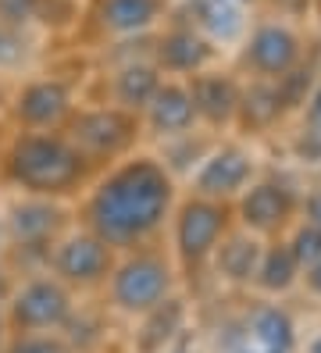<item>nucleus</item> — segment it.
I'll return each mask as SVG.
<instances>
[{"label": "nucleus", "mask_w": 321, "mask_h": 353, "mask_svg": "<svg viewBox=\"0 0 321 353\" xmlns=\"http://www.w3.org/2000/svg\"><path fill=\"white\" fill-rule=\"evenodd\" d=\"M171 203V182L154 161L118 168L90 200V218L104 243H133L154 232Z\"/></svg>", "instance_id": "nucleus-1"}, {"label": "nucleus", "mask_w": 321, "mask_h": 353, "mask_svg": "<svg viewBox=\"0 0 321 353\" xmlns=\"http://www.w3.org/2000/svg\"><path fill=\"white\" fill-rule=\"evenodd\" d=\"M157 72L154 68H146V65H133V68H125L118 75V100L125 103V108H146L150 97L157 93Z\"/></svg>", "instance_id": "nucleus-20"}, {"label": "nucleus", "mask_w": 321, "mask_h": 353, "mask_svg": "<svg viewBox=\"0 0 321 353\" xmlns=\"http://www.w3.org/2000/svg\"><path fill=\"white\" fill-rule=\"evenodd\" d=\"M8 293V282H4V275H0V296H4Z\"/></svg>", "instance_id": "nucleus-34"}, {"label": "nucleus", "mask_w": 321, "mask_h": 353, "mask_svg": "<svg viewBox=\"0 0 321 353\" xmlns=\"http://www.w3.org/2000/svg\"><path fill=\"white\" fill-rule=\"evenodd\" d=\"M11 221H14V232L21 239H43L57 225V211L47 203H21V207H14Z\"/></svg>", "instance_id": "nucleus-22"}, {"label": "nucleus", "mask_w": 321, "mask_h": 353, "mask_svg": "<svg viewBox=\"0 0 321 353\" xmlns=\"http://www.w3.org/2000/svg\"><path fill=\"white\" fill-rule=\"evenodd\" d=\"M253 172V164L243 150H222V154H214L207 164H204V172L197 175V190L204 196H228L235 190H243V182L250 179Z\"/></svg>", "instance_id": "nucleus-8"}, {"label": "nucleus", "mask_w": 321, "mask_h": 353, "mask_svg": "<svg viewBox=\"0 0 321 353\" xmlns=\"http://www.w3.org/2000/svg\"><path fill=\"white\" fill-rule=\"evenodd\" d=\"M296 257L289 246H275V250H268L261 257V264H257V282H261V289H268V293H282V289L293 285L296 279Z\"/></svg>", "instance_id": "nucleus-19"}, {"label": "nucleus", "mask_w": 321, "mask_h": 353, "mask_svg": "<svg viewBox=\"0 0 321 353\" xmlns=\"http://www.w3.org/2000/svg\"><path fill=\"white\" fill-rule=\"evenodd\" d=\"M68 293L57 282H32L14 300V321L21 328H57L68 321Z\"/></svg>", "instance_id": "nucleus-5"}, {"label": "nucleus", "mask_w": 321, "mask_h": 353, "mask_svg": "<svg viewBox=\"0 0 321 353\" xmlns=\"http://www.w3.org/2000/svg\"><path fill=\"white\" fill-rule=\"evenodd\" d=\"M128 118H121L118 111H97V114H86L79 118L75 125V139L82 147H90L97 154H115L118 147L128 143Z\"/></svg>", "instance_id": "nucleus-11"}, {"label": "nucleus", "mask_w": 321, "mask_h": 353, "mask_svg": "<svg viewBox=\"0 0 321 353\" xmlns=\"http://www.w3.org/2000/svg\"><path fill=\"white\" fill-rule=\"evenodd\" d=\"M261 264V246L253 239H228L218 254V272L232 282H246L250 275H257Z\"/></svg>", "instance_id": "nucleus-18"}, {"label": "nucleus", "mask_w": 321, "mask_h": 353, "mask_svg": "<svg viewBox=\"0 0 321 353\" xmlns=\"http://www.w3.org/2000/svg\"><path fill=\"white\" fill-rule=\"evenodd\" d=\"M296 150L304 161H321V121H311V129L300 136Z\"/></svg>", "instance_id": "nucleus-26"}, {"label": "nucleus", "mask_w": 321, "mask_h": 353, "mask_svg": "<svg viewBox=\"0 0 321 353\" xmlns=\"http://www.w3.org/2000/svg\"><path fill=\"white\" fill-rule=\"evenodd\" d=\"M26 54L21 39L11 32V26H0V65H14V61Z\"/></svg>", "instance_id": "nucleus-27"}, {"label": "nucleus", "mask_w": 321, "mask_h": 353, "mask_svg": "<svg viewBox=\"0 0 321 353\" xmlns=\"http://www.w3.org/2000/svg\"><path fill=\"white\" fill-rule=\"evenodd\" d=\"M207 57H211V47L189 29H179L161 39V65L171 72H197L207 65Z\"/></svg>", "instance_id": "nucleus-15"}, {"label": "nucleus", "mask_w": 321, "mask_h": 353, "mask_svg": "<svg viewBox=\"0 0 321 353\" xmlns=\"http://www.w3.org/2000/svg\"><path fill=\"white\" fill-rule=\"evenodd\" d=\"M307 218H311V225L321 228V193H314V196L307 200Z\"/></svg>", "instance_id": "nucleus-29"}, {"label": "nucleus", "mask_w": 321, "mask_h": 353, "mask_svg": "<svg viewBox=\"0 0 321 353\" xmlns=\"http://www.w3.org/2000/svg\"><path fill=\"white\" fill-rule=\"evenodd\" d=\"M68 111V86L64 82H32L18 97V118L26 125H54Z\"/></svg>", "instance_id": "nucleus-10"}, {"label": "nucleus", "mask_w": 321, "mask_h": 353, "mask_svg": "<svg viewBox=\"0 0 321 353\" xmlns=\"http://www.w3.org/2000/svg\"><path fill=\"white\" fill-rule=\"evenodd\" d=\"M296 57H300V43L282 26L257 29L253 39H250V50H246V61L261 75H286L296 65Z\"/></svg>", "instance_id": "nucleus-7"}, {"label": "nucleus", "mask_w": 321, "mask_h": 353, "mask_svg": "<svg viewBox=\"0 0 321 353\" xmlns=\"http://www.w3.org/2000/svg\"><path fill=\"white\" fill-rule=\"evenodd\" d=\"M11 175L36 193H61L82 175L79 154L54 136H29L11 154Z\"/></svg>", "instance_id": "nucleus-2"}, {"label": "nucleus", "mask_w": 321, "mask_h": 353, "mask_svg": "<svg viewBox=\"0 0 321 353\" xmlns=\"http://www.w3.org/2000/svg\"><path fill=\"white\" fill-rule=\"evenodd\" d=\"M193 11H197V22L214 39H232L243 29V18H240L235 0H193Z\"/></svg>", "instance_id": "nucleus-17"}, {"label": "nucleus", "mask_w": 321, "mask_h": 353, "mask_svg": "<svg viewBox=\"0 0 321 353\" xmlns=\"http://www.w3.org/2000/svg\"><path fill=\"white\" fill-rule=\"evenodd\" d=\"M168 296V268L154 257L128 261L115 275V303L128 314L136 310H154Z\"/></svg>", "instance_id": "nucleus-3"}, {"label": "nucleus", "mask_w": 321, "mask_h": 353, "mask_svg": "<svg viewBox=\"0 0 321 353\" xmlns=\"http://www.w3.org/2000/svg\"><path fill=\"white\" fill-rule=\"evenodd\" d=\"M235 4H246V0H235Z\"/></svg>", "instance_id": "nucleus-35"}, {"label": "nucleus", "mask_w": 321, "mask_h": 353, "mask_svg": "<svg viewBox=\"0 0 321 353\" xmlns=\"http://www.w3.org/2000/svg\"><path fill=\"white\" fill-rule=\"evenodd\" d=\"M161 11V0H104L100 4V22L111 32H143L154 26V18Z\"/></svg>", "instance_id": "nucleus-14"}, {"label": "nucleus", "mask_w": 321, "mask_h": 353, "mask_svg": "<svg viewBox=\"0 0 321 353\" xmlns=\"http://www.w3.org/2000/svg\"><path fill=\"white\" fill-rule=\"evenodd\" d=\"M179 321H182V307H179L175 300L164 303V307L157 303V307H154V321H150L146 332L139 336V350H143V353H154V350L171 336V332L179 328Z\"/></svg>", "instance_id": "nucleus-23"}, {"label": "nucleus", "mask_w": 321, "mask_h": 353, "mask_svg": "<svg viewBox=\"0 0 321 353\" xmlns=\"http://www.w3.org/2000/svg\"><path fill=\"white\" fill-rule=\"evenodd\" d=\"M39 11V0H0V22L4 26H26Z\"/></svg>", "instance_id": "nucleus-25"}, {"label": "nucleus", "mask_w": 321, "mask_h": 353, "mask_svg": "<svg viewBox=\"0 0 321 353\" xmlns=\"http://www.w3.org/2000/svg\"><path fill=\"white\" fill-rule=\"evenodd\" d=\"M54 264L68 282H97L100 275H107L111 254H107V243L100 236H72L57 250Z\"/></svg>", "instance_id": "nucleus-6"}, {"label": "nucleus", "mask_w": 321, "mask_h": 353, "mask_svg": "<svg viewBox=\"0 0 321 353\" xmlns=\"http://www.w3.org/2000/svg\"><path fill=\"white\" fill-rule=\"evenodd\" d=\"M11 353H64V346H61L57 339H43V336H36V339H21Z\"/></svg>", "instance_id": "nucleus-28"}, {"label": "nucleus", "mask_w": 321, "mask_h": 353, "mask_svg": "<svg viewBox=\"0 0 321 353\" xmlns=\"http://www.w3.org/2000/svg\"><path fill=\"white\" fill-rule=\"evenodd\" d=\"M311 353H321V336L314 339V346H311Z\"/></svg>", "instance_id": "nucleus-33"}, {"label": "nucleus", "mask_w": 321, "mask_h": 353, "mask_svg": "<svg viewBox=\"0 0 321 353\" xmlns=\"http://www.w3.org/2000/svg\"><path fill=\"white\" fill-rule=\"evenodd\" d=\"M289 211H293V196H289V190H282V185H275V182L253 185L243 200V221L250 228H257V232L278 228L289 218Z\"/></svg>", "instance_id": "nucleus-9"}, {"label": "nucleus", "mask_w": 321, "mask_h": 353, "mask_svg": "<svg viewBox=\"0 0 321 353\" xmlns=\"http://www.w3.org/2000/svg\"><path fill=\"white\" fill-rule=\"evenodd\" d=\"M278 8H286V11H304L307 8V0H275Z\"/></svg>", "instance_id": "nucleus-32"}, {"label": "nucleus", "mask_w": 321, "mask_h": 353, "mask_svg": "<svg viewBox=\"0 0 321 353\" xmlns=\"http://www.w3.org/2000/svg\"><path fill=\"white\" fill-rule=\"evenodd\" d=\"M189 97H193V111L204 114L207 121H214V125L228 121L235 114V108H240V93H235V86L222 75H200L193 82Z\"/></svg>", "instance_id": "nucleus-12"}, {"label": "nucleus", "mask_w": 321, "mask_h": 353, "mask_svg": "<svg viewBox=\"0 0 321 353\" xmlns=\"http://www.w3.org/2000/svg\"><path fill=\"white\" fill-rule=\"evenodd\" d=\"M250 332H253L257 346L264 353H289L293 350V321H289L286 310H278V307L257 310L253 321H250Z\"/></svg>", "instance_id": "nucleus-16"}, {"label": "nucleus", "mask_w": 321, "mask_h": 353, "mask_svg": "<svg viewBox=\"0 0 321 353\" xmlns=\"http://www.w3.org/2000/svg\"><path fill=\"white\" fill-rule=\"evenodd\" d=\"M150 125L157 132H186L193 125V97L182 86H157V93L150 97Z\"/></svg>", "instance_id": "nucleus-13"}, {"label": "nucleus", "mask_w": 321, "mask_h": 353, "mask_svg": "<svg viewBox=\"0 0 321 353\" xmlns=\"http://www.w3.org/2000/svg\"><path fill=\"white\" fill-rule=\"evenodd\" d=\"M311 121H321V86H318L314 97H311Z\"/></svg>", "instance_id": "nucleus-31"}, {"label": "nucleus", "mask_w": 321, "mask_h": 353, "mask_svg": "<svg viewBox=\"0 0 321 353\" xmlns=\"http://www.w3.org/2000/svg\"><path fill=\"white\" fill-rule=\"evenodd\" d=\"M222 228H225V211H222L218 203H207V200L186 203L182 207V218H179V232H175L179 254L186 261H204L214 250Z\"/></svg>", "instance_id": "nucleus-4"}, {"label": "nucleus", "mask_w": 321, "mask_h": 353, "mask_svg": "<svg viewBox=\"0 0 321 353\" xmlns=\"http://www.w3.org/2000/svg\"><path fill=\"white\" fill-rule=\"evenodd\" d=\"M243 118H246V125L253 129H264L271 125V121L278 118V111H282V100H278V86H253L246 97H243Z\"/></svg>", "instance_id": "nucleus-21"}, {"label": "nucleus", "mask_w": 321, "mask_h": 353, "mask_svg": "<svg viewBox=\"0 0 321 353\" xmlns=\"http://www.w3.org/2000/svg\"><path fill=\"white\" fill-rule=\"evenodd\" d=\"M293 257H296V264H314L318 257H321V228L318 225H307V228H300L296 232V239H293Z\"/></svg>", "instance_id": "nucleus-24"}, {"label": "nucleus", "mask_w": 321, "mask_h": 353, "mask_svg": "<svg viewBox=\"0 0 321 353\" xmlns=\"http://www.w3.org/2000/svg\"><path fill=\"white\" fill-rule=\"evenodd\" d=\"M307 285L314 289V293H321V257L307 268Z\"/></svg>", "instance_id": "nucleus-30"}]
</instances>
